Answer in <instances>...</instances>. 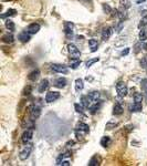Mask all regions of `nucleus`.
Wrapping results in <instances>:
<instances>
[{
    "mask_svg": "<svg viewBox=\"0 0 147 166\" xmlns=\"http://www.w3.org/2000/svg\"><path fill=\"white\" fill-rule=\"evenodd\" d=\"M48 87H49V81L46 79L42 80V81L40 82V84H39V87H38V91L40 92V93H43L44 91L48 89Z\"/></svg>",
    "mask_w": 147,
    "mask_h": 166,
    "instance_id": "obj_10",
    "label": "nucleus"
},
{
    "mask_svg": "<svg viewBox=\"0 0 147 166\" xmlns=\"http://www.w3.org/2000/svg\"><path fill=\"white\" fill-rule=\"evenodd\" d=\"M116 91H117V95L119 96V98H124V96H126L127 92H128L127 87L124 82H118L117 84H116Z\"/></svg>",
    "mask_w": 147,
    "mask_h": 166,
    "instance_id": "obj_2",
    "label": "nucleus"
},
{
    "mask_svg": "<svg viewBox=\"0 0 147 166\" xmlns=\"http://www.w3.org/2000/svg\"><path fill=\"white\" fill-rule=\"evenodd\" d=\"M6 28L10 30V31H15L16 26H15V24H13V21L9 20V19H8V20L6 21Z\"/></svg>",
    "mask_w": 147,
    "mask_h": 166,
    "instance_id": "obj_25",
    "label": "nucleus"
},
{
    "mask_svg": "<svg viewBox=\"0 0 147 166\" xmlns=\"http://www.w3.org/2000/svg\"><path fill=\"white\" fill-rule=\"evenodd\" d=\"M141 87L143 90H147V79H143L141 81Z\"/></svg>",
    "mask_w": 147,
    "mask_h": 166,
    "instance_id": "obj_36",
    "label": "nucleus"
},
{
    "mask_svg": "<svg viewBox=\"0 0 147 166\" xmlns=\"http://www.w3.org/2000/svg\"><path fill=\"white\" fill-rule=\"evenodd\" d=\"M74 108H75V110H76V112H78V113H83L84 112V106L82 104H78V103H76V104H74Z\"/></svg>",
    "mask_w": 147,
    "mask_h": 166,
    "instance_id": "obj_30",
    "label": "nucleus"
},
{
    "mask_svg": "<svg viewBox=\"0 0 147 166\" xmlns=\"http://www.w3.org/2000/svg\"><path fill=\"white\" fill-rule=\"evenodd\" d=\"M87 98H89V100L91 102H95V101H97L98 98H100V93H98L97 91H92V92H90L87 94Z\"/></svg>",
    "mask_w": 147,
    "mask_h": 166,
    "instance_id": "obj_14",
    "label": "nucleus"
},
{
    "mask_svg": "<svg viewBox=\"0 0 147 166\" xmlns=\"http://www.w3.org/2000/svg\"><path fill=\"white\" fill-rule=\"evenodd\" d=\"M143 48H144L145 50H147V43H145V44H143Z\"/></svg>",
    "mask_w": 147,
    "mask_h": 166,
    "instance_id": "obj_43",
    "label": "nucleus"
},
{
    "mask_svg": "<svg viewBox=\"0 0 147 166\" xmlns=\"http://www.w3.org/2000/svg\"><path fill=\"white\" fill-rule=\"evenodd\" d=\"M145 93H146V96H147V90H145Z\"/></svg>",
    "mask_w": 147,
    "mask_h": 166,
    "instance_id": "obj_44",
    "label": "nucleus"
},
{
    "mask_svg": "<svg viewBox=\"0 0 147 166\" xmlns=\"http://www.w3.org/2000/svg\"><path fill=\"white\" fill-rule=\"evenodd\" d=\"M76 128H78V130H80V131H83L84 133H89V131H90L89 125H87V124H85V123H82V122L78 123Z\"/></svg>",
    "mask_w": 147,
    "mask_h": 166,
    "instance_id": "obj_18",
    "label": "nucleus"
},
{
    "mask_svg": "<svg viewBox=\"0 0 147 166\" xmlns=\"http://www.w3.org/2000/svg\"><path fill=\"white\" fill-rule=\"evenodd\" d=\"M134 101L141 103V101H143V95H141V93H135V95H134Z\"/></svg>",
    "mask_w": 147,
    "mask_h": 166,
    "instance_id": "obj_31",
    "label": "nucleus"
},
{
    "mask_svg": "<svg viewBox=\"0 0 147 166\" xmlns=\"http://www.w3.org/2000/svg\"><path fill=\"white\" fill-rule=\"evenodd\" d=\"M68 50H69V53L71 54L72 59H80L81 52H80V50L78 49L76 46H74V44H69V46H68Z\"/></svg>",
    "mask_w": 147,
    "mask_h": 166,
    "instance_id": "obj_3",
    "label": "nucleus"
},
{
    "mask_svg": "<svg viewBox=\"0 0 147 166\" xmlns=\"http://www.w3.org/2000/svg\"><path fill=\"white\" fill-rule=\"evenodd\" d=\"M90 101L89 100V98H87V95H83V96H81V104L83 105L84 108L85 109H87V108H90Z\"/></svg>",
    "mask_w": 147,
    "mask_h": 166,
    "instance_id": "obj_22",
    "label": "nucleus"
},
{
    "mask_svg": "<svg viewBox=\"0 0 147 166\" xmlns=\"http://www.w3.org/2000/svg\"><path fill=\"white\" fill-rule=\"evenodd\" d=\"M98 60H100L98 58H94V59H91V60H89V61L86 62V68L92 67V64H94L95 62H97Z\"/></svg>",
    "mask_w": 147,
    "mask_h": 166,
    "instance_id": "obj_32",
    "label": "nucleus"
},
{
    "mask_svg": "<svg viewBox=\"0 0 147 166\" xmlns=\"http://www.w3.org/2000/svg\"><path fill=\"white\" fill-rule=\"evenodd\" d=\"M128 52H130V49H128V48H126V49H125L124 51H122V52H121V57L127 55V54H128Z\"/></svg>",
    "mask_w": 147,
    "mask_h": 166,
    "instance_id": "obj_41",
    "label": "nucleus"
},
{
    "mask_svg": "<svg viewBox=\"0 0 147 166\" xmlns=\"http://www.w3.org/2000/svg\"><path fill=\"white\" fill-rule=\"evenodd\" d=\"M100 109H101V103H95L94 105H92V106H90V108H89L90 113H91V114H95L96 112L100 110Z\"/></svg>",
    "mask_w": 147,
    "mask_h": 166,
    "instance_id": "obj_21",
    "label": "nucleus"
},
{
    "mask_svg": "<svg viewBox=\"0 0 147 166\" xmlns=\"http://www.w3.org/2000/svg\"><path fill=\"white\" fill-rule=\"evenodd\" d=\"M123 112H124V109H123V106H122L119 103H116V104L114 105L113 114H114V115H122V114H123Z\"/></svg>",
    "mask_w": 147,
    "mask_h": 166,
    "instance_id": "obj_12",
    "label": "nucleus"
},
{
    "mask_svg": "<svg viewBox=\"0 0 147 166\" xmlns=\"http://www.w3.org/2000/svg\"><path fill=\"white\" fill-rule=\"evenodd\" d=\"M32 136H33V130H32V127H31L30 130H27V131L22 134L21 140H22L23 144H27V143H29L30 141H31Z\"/></svg>",
    "mask_w": 147,
    "mask_h": 166,
    "instance_id": "obj_7",
    "label": "nucleus"
},
{
    "mask_svg": "<svg viewBox=\"0 0 147 166\" xmlns=\"http://www.w3.org/2000/svg\"><path fill=\"white\" fill-rule=\"evenodd\" d=\"M60 98V92H57V91H51V92H48L46 95V101L48 103H52L57 101V100Z\"/></svg>",
    "mask_w": 147,
    "mask_h": 166,
    "instance_id": "obj_5",
    "label": "nucleus"
},
{
    "mask_svg": "<svg viewBox=\"0 0 147 166\" xmlns=\"http://www.w3.org/2000/svg\"><path fill=\"white\" fill-rule=\"evenodd\" d=\"M116 125H117V123H116V122H110V123H107V124H106V128H107V130H112V128L113 127H115V126Z\"/></svg>",
    "mask_w": 147,
    "mask_h": 166,
    "instance_id": "obj_37",
    "label": "nucleus"
},
{
    "mask_svg": "<svg viewBox=\"0 0 147 166\" xmlns=\"http://www.w3.org/2000/svg\"><path fill=\"white\" fill-rule=\"evenodd\" d=\"M40 114H41V106H39L37 104L32 105L31 110H30V117H31L32 121L37 120L38 117L40 116Z\"/></svg>",
    "mask_w": 147,
    "mask_h": 166,
    "instance_id": "obj_4",
    "label": "nucleus"
},
{
    "mask_svg": "<svg viewBox=\"0 0 147 166\" xmlns=\"http://www.w3.org/2000/svg\"><path fill=\"white\" fill-rule=\"evenodd\" d=\"M141 65L143 68H147V58H144L143 60L141 61Z\"/></svg>",
    "mask_w": 147,
    "mask_h": 166,
    "instance_id": "obj_40",
    "label": "nucleus"
},
{
    "mask_svg": "<svg viewBox=\"0 0 147 166\" xmlns=\"http://www.w3.org/2000/svg\"><path fill=\"white\" fill-rule=\"evenodd\" d=\"M112 33H113V28H111V27H106V28H104L103 31H102V39H103L104 41L108 40V39L111 38Z\"/></svg>",
    "mask_w": 147,
    "mask_h": 166,
    "instance_id": "obj_8",
    "label": "nucleus"
},
{
    "mask_svg": "<svg viewBox=\"0 0 147 166\" xmlns=\"http://www.w3.org/2000/svg\"><path fill=\"white\" fill-rule=\"evenodd\" d=\"M111 144V138L108 136H104L102 137L101 140V145L103 146V147H107V146Z\"/></svg>",
    "mask_w": 147,
    "mask_h": 166,
    "instance_id": "obj_24",
    "label": "nucleus"
},
{
    "mask_svg": "<svg viewBox=\"0 0 147 166\" xmlns=\"http://www.w3.org/2000/svg\"><path fill=\"white\" fill-rule=\"evenodd\" d=\"M66 79H64V78H59V79L55 80L54 82V85L57 87H59V89H62V87H64L66 85Z\"/></svg>",
    "mask_w": 147,
    "mask_h": 166,
    "instance_id": "obj_15",
    "label": "nucleus"
},
{
    "mask_svg": "<svg viewBox=\"0 0 147 166\" xmlns=\"http://www.w3.org/2000/svg\"><path fill=\"white\" fill-rule=\"evenodd\" d=\"M143 110V105H141V102H134V105L132 106V111L133 112H141Z\"/></svg>",
    "mask_w": 147,
    "mask_h": 166,
    "instance_id": "obj_23",
    "label": "nucleus"
},
{
    "mask_svg": "<svg viewBox=\"0 0 147 166\" xmlns=\"http://www.w3.org/2000/svg\"><path fill=\"white\" fill-rule=\"evenodd\" d=\"M89 44H90V47H91V52H95L96 50L98 49L97 41L94 40V39H91V40H89Z\"/></svg>",
    "mask_w": 147,
    "mask_h": 166,
    "instance_id": "obj_16",
    "label": "nucleus"
},
{
    "mask_svg": "<svg viewBox=\"0 0 147 166\" xmlns=\"http://www.w3.org/2000/svg\"><path fill=\"white\" fill-rule=\"evenodd\" d=\"M146 26H147V16H145V17H143V19H141L139 27H146Z\"/></svg>",
    "mask_w": 147,
    "mask_h": 166,
    "instance_id": "obj_38",
    "label": "nucleus"
},
{
    "mask_svg": "<svg viewBox=\"0 0 147 166\" xmlns=\"http://www.w3.org/2000/svg\"><path fill=\"white\" fill-rule=\"evenodd\" d=\"M39 76H40V71L39 70H35V71H32L31 73L29 74V80L30 81H37L38 78H39Z\"/></svg>",
    "mask_w": 147,
    "mask_h": 166,
    "instance_id": "obj_19",
    "label": "nucleus"
},
{
    "mask_svg": "<svg viewBox=\"0 0 147 166\" xmlns=\"http://www.w3.org/2000/svg\"><path fill=\"white\" fill-rule=\"evenodd\" d=\"M57 165H62V166H70L71 164L69 163V160H63V162H60V163H58Z\"/></svg>",
    "mask_w": 147,
    "mask_h": 166,
    "instance_id": "obj_39",
    "label": "nucleus"
},
{
    "mask_svg": "<svg viewBox=\"0 0 147 166\" xmlns=\"http://www.w3.org/2000/svg\"><path fill=\"white\" fill-rule=\"evenodd\" d=\"M84 87V83H83V80L82 79H76L75 80V90L80 92V91L83 90Z\"/></svg>",
    "mask_w": 147,
    "mask_h": 166,
    "instance_id": "obj_17",
    "label": "nucleus"
},
{
    "mask_svg": "<svg viewBox=\"0 0 147 166\" xmlns=\"http://www.w3.org/2000/svg\"><path fill=\"white\" fill-rule=\"evenodd\" d=\"M103 10L105 13H110V12H112V8H111L108 5H105V3L103 5Z\"/></svg>",
    "mask_w": 147,
    "mask_h": 166,
    "instance_id": "obj_34",
    "label": "nucleus"
},
{
    "mask_svg": "<svg viewBox=\"0 0 147 166\" xmlns=\"http://www.w3.org/2000/svg\"><path fill=\"white\" fill-rule=\"evenodd\" d=\"M139 40L141 41H146L147 40V32L145 29H141L139 32Z\"/></svg>",
    "mask_w": 147,
    "mask_h": 166,
    "instance_id": "obj_27",
    "label": "nucleus"
},
{
    "mask_svg": "<svg viewBox=\"0 0 147 166\" xmlns=\"http://www.w3.org/2000/svg\"><path fill=\"white\" fill-rule=\"evenodd\" d=\"M2 41L6 43H11V42H13V37L11 35H5L2 37Z\"/></svg>",
    "mask_w": 147,
    "mask_h": 166,
    "instance_id": "obj_26",
    "label": "nucleus"
},
{
    "mask_svg": "<svg viewBox=\"0 0 147 166\" xmlns=\"http://www.w3.org/2000/svg\"><path fill=\"white\" fill-rule=\"evenodd\" d=\"M73 28H74V24L72 22H65L64 24V31H65V33L68 35L73 33Z\"/></svg>",
    "mask_w": 147,
    "mask_h": 166,
    "instance_id": "obj_11",
    "label": "nucleus"
},
{
    "mask_svg": "<svg viewBox=\"0 0 147 166\" xmlns=\"http://www.w3.org/2000/svg\"><path fill=\"white\" fill-rule=\"evenodd\" d=\"M71 156V154H70L69 152H66V153H64V154H62V155H60L58 157V163H60L61 162V160H63V158H65V157H70ZM57 163V164H58Z\"/></svg>",
    "mask_w": 147,
    "mask_h": 166,
    "instance_id": "obj_33",
    "label": "nucleus"
},
{
    "mask_svg": "<svg viewBox=\"0 0 147 166\" xmlns=\"http://www.w3.org/2000/svg\"><path fill=\"white\" fill-rule=\"evenodd\" d=\"M32 151H33V144L27 143L26 146L23 147V149L20 152V154H19V158H20L21 160H26L27 158H29Z\"/></svg>",
    "mask_w": 147,
    "mask_h": 166,
    "instance_id": "obj_1",
    "label": "nucleus"
},
{
    "mask_svg": "<svg viewBox=\"0 0 147 166\" xmlns=\"http://www.w3.org/2000/svg\"><path fill=\"white\" fill-rule=\"evenodd\" d=\"M144 1H145V0H137L136 2H137V3H138V5H139V3H143V2H144Z\"/></svg>",
    "mask_w": 147,
    "mask_h": 166,
    "instance_id": "obj_42",
    "label": "nucleus"
},
{
    "mask_svg": "<svg viewBox=\"0 0 147 166\" xmlns=\"http://www.w3.org/2000/svg\"><path fill=\"white\" fill-rule=\"evenodd\" d=\"M9 16H16V10H15V9H9L6 13L1 15V18H6V17H9Z\"/></svg>",
    "mask_w": 147,
    "mask_h": 166,
    "instance_id": "obj_29",
    "label": "nucleus"
},
{
    "mask_svg": "<svg viewBox=\"0 0 147 166\" xmlns=\"http://www.w3.org/2000/svg\"><path fill=\"white\" fill-rule=\"evenodd\" d=\"M39 30H40V26L38 24H31L29 27H28V30L27 31L29 32L30 35H35L37 32H39Z\"/></svg>",
    "mask_w": 147,
    "mask_h": 166,
    "instance_id": "obj_9",
    "label": "nucleus"
},
{
    "mask_svg": "<svg viewBox=\"0 0 147 166\" xmlns=\"http://www.w3.org/2000/svg\"><path fill=\"white\" fill-rule=\"evenodd\" d=\"M100 164V162H98V160H97V156H93L92 158H91V160H90V163H89V165L90 166H96V165H98Z\"/></svg>",
    "mask_w": 147,
    "mask_h": 166,
    "instance_id": "obj_28",
    "label": "nucleus"
},
{
    "mask_svg": "<svg viewBox=\"0 0 147 166\" xmlns=\"http://www.w3.org/2000/svg\"><path fill=\"white\" fill-rule=\"evenodd\" d=\"M31 90H32V87H30V85H28V87H26V89H24V90H23V95H29L30 93H31Z\"/></svg>",
    "mask_w": 147,
    "mask_h": 166,
    "instance_id": "obj_35",
    "label": "nucleus"
},
{
    "mask_svg": "<svg viewBox=\"0 0 147 166\" xmlns=\"http://www.w3.org/2000/svg\"><path fill=\"white\" fill-rule=\"evenodd\" d=\"M51 69L53 71H55V72H58V73H63V74H66L68 73V68L65 67V65H62V64H52L51 65Z\"/></svg>",
    "mask_w": 147,
    "mask_h": 166,
    "instance_id": "obj_6",
    "label": "nucleus"
},
{
    "mask_svg": "<svg viewBox=\"0 0 147 166\" xmlns=\"http://www.w3.org/2000/svg\"><path fill=\"white\" fill-rule=\"evenodd\" d=\"M18 38L20 39L21 42H23V43H26V42H28V41L30 40V33L28 31H24V32H21L20 35H19V37Z\"/></svg>",
    "mask_w": 147,
    "mask_h": 166,
    "instance_id": "obj_13",
    "label": "nucleus"
},
{
    "mask_svg": "<svg viewBox=\"0 0 147 166\" xmlns=\"http://www.w3.org/2000/svg\"><path fill=\"white\" fill-rule=\"evenodd\" d=\"M80 64H81V60H80V59H72V60L70 61V67H71V69H78Z\"/></svg>",
    "mask_w": 147,
    "mask_h": 166,
    "instance_id": "obj_20",
    "label": "nucleus"
}]
</instances>
